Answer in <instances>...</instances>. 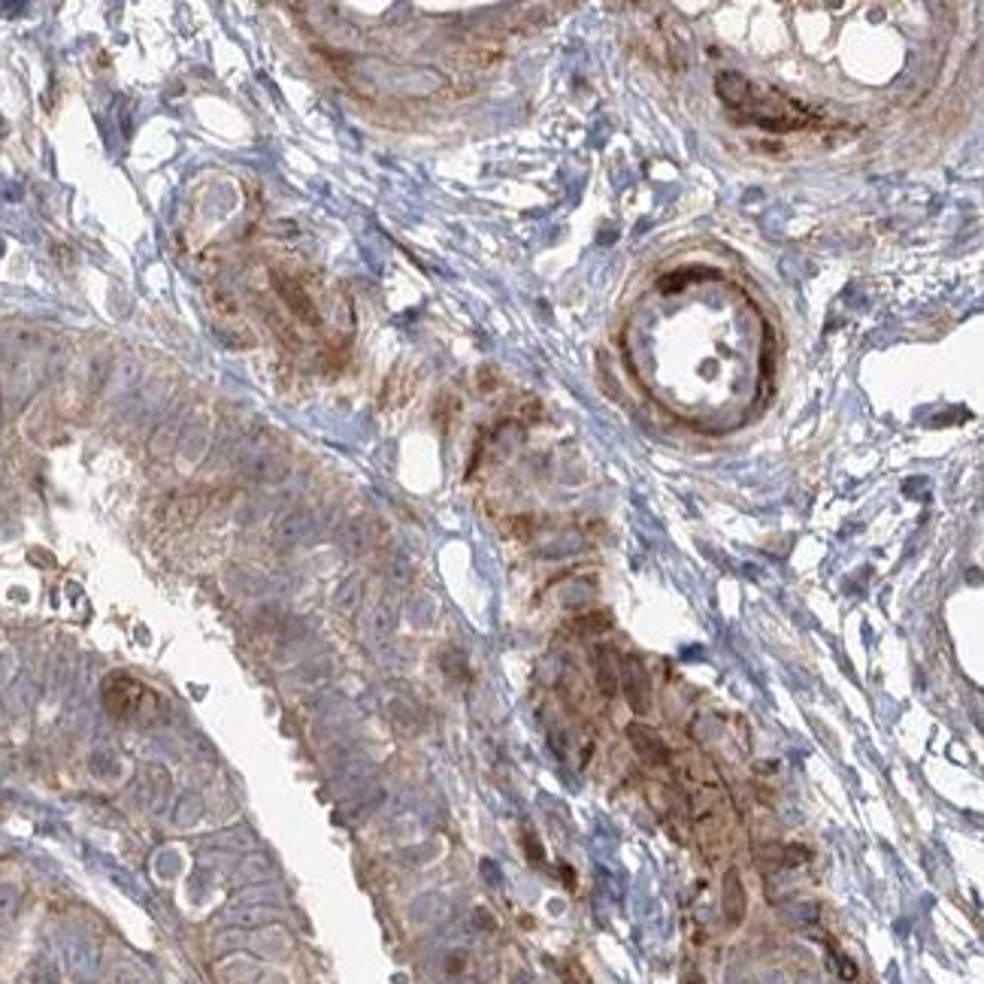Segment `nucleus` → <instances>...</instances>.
I'll return each mask as SVG.
<instances>
[{
	"mask_svg": "<svg viewBox=\"0 0 984 984\" xmlns=\"http://www.w3.org/2000/svg\"><path fill=\"white\" fill-rule=\"evenodd\" d=\"M594 667H597V685H600V691L606 694V700L615 697L618 673H615V667H612V661H609V654H606L603 648H597V654H594Z\"/></svg>",
	"mask_w": 984,
	"mask_h": 984,
	"instance_id": "423d86ee",
	"label": "nucleus"
},
{
	"mask_svg": "<svg viewBox=\"0 0 984 984\" xmlns=\"http://www.w3.org/2000/svg\"><path fill=\"white\" fill-rule=\"evenodd\" d=\"M627 739L633 742V748L639 751V757H645L648 763H658V767L670 763V748L664 745V739H661L658 733H651L648 727H642V724H630V727H627Z\"/></svg>",
	"mask_w": 984,
	"mask_h": 984,
	"instance_id": "20e7f679",
	"label": "nucleus"
},
{
	"mask_svg": "<svg viewBox=\"0 0 984 984\" xmlns=\"http://www.w3.org/2000/svg\"><path fill=\"white\" fill-rule=\"evenodd\" d=\"M621 679H624V694H627V703L633 712H645L648 709V697H651V688H648V673L645 667L639 664V658H627L621 661Z\"/></svg>",
	"mask_w": 984,
	"mask_h": 984,
	"instance_id": "7ed1b4c3",
	"label": "nucleus"
},
{
	"mask_svg": "<svg viewBox=\"0 0 984 984\" xmlns=\"http://www.w3.org/2000/svg\"><path fill=\"white\" fill-rule=\"evenodd\" d=\"M718 94L724 97V103L736 113H745V122L757 125V128H767V131H797L806 128L812 122L809 113H803V106H797L794 100H788L785 94L767 91L760 88L736 73H727L718 79Z\"/></svg>",
	"mask_w": 984,
	"mask_h": 984,
	"instance_id": "f257e3e1",
	"label": "nucleus"
},
{
	"mask_svg": "<svg viewBox=\"0 0 984 984\" xmlns=\"http://www.w3.org/2000/svg\"><path fill=\"white\" fill-rule=\"evenodd\" d=\"M724 915L733 924L742 921V915H745V891H742V882L736 872H727V879H724Z\"/></svg>",
	"mask_w": 984,
	"mask_h": 984,
	"instance_id": "39448f33",
	"label": "nucleus"
},
{
	"mask_svg": "<svg viewBox=\"0 0 984 984\" xmlns=\"http://www.w3.org/2000/svg\"><path fill=\"white\" fill-rule=\"evenodd\" d=\"M140 697H143V688L128 676H109L106 685H103L106 709L113 712L116 718H131L140 706Z\"/></svg>",
	"mask_w": 984,
	"mask_h": 984,
	"instance_id": "f03ea898",
	"label": "nucleus"
}]
</instances>
